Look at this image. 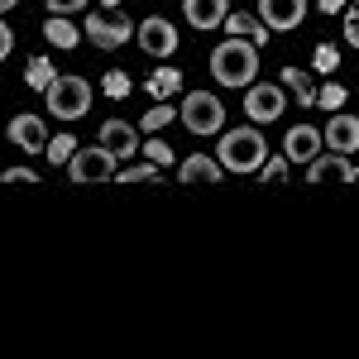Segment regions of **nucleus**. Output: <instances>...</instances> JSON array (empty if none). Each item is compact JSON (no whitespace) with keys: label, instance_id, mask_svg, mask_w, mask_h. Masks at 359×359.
<instances>
[{"label":"nucleus","instance_id":"nucleus-1","mask_svg":"<svg viewBox=\"0 0 359 359\" xmlns=\"http://www.w3.org/2000/svg\"><path fill=\"white\" fill-rule=\"evenodd\" d=\"M211 77L221 86H249L259 82V48L249 39H225L211 48Z\"/></svg>","mask_w":359,"mask_h":359},{"label":"nucleus","instance_id":"nucleus-2","mask_svg":"<svg viewBox=\"0 0 359 359\" xmlns=\"http://www.w3.org/2000/svg\"><path fill=\"white\" fill-rule=\"evenodd\" d=\"M225 172H259L264 158H269V144H264V130L249 120V130H221V149H216Z\"/></svg>","mask_w":359,"mask_h":359},{"label":"nucleus","instance_id":"nucleus-3","mask_svg":"<svg viewBox=\"0 0 359 359\" xmlns=\"http://www.w3.org/2000/svg\"><path fill=\"white\" fill-rule=\"evenodd\" d=\"M43 101H48V115L53 120H82L91 111V82L86 77H53V86L43 91Z\"/></svg>","mask_w":359,"mask_h":359},{"label":"nucleus","instance_id":"nucleus-4","mask_svg":"<svg viewBox=\"0 0 359 359\" xmlns=\"http://www.w3.org/2000/svg\"><path fill=\"white\" fill-rule=\"evenodd\" d=\"M177 120L187 125V135H201V139L221 135L225 130V106H221V96H211V91H187Z\"/></svg>","mask_w":359,"mask_h":359},{"label":"nucleus","instance_id":"nucleus-5","mask_svg":"<svg viewBox=\"0 0 359 359\" xmlns=\"http://www.w3.org/2000/svg\"><path fill=\"white\" fill-rule=\"evenodd\" d=\"M283 106H287V86L283 82H249L245 86V115L254 125L283 120Z\"/></svg>","mask_w":359,"mask_h":359},{"label":"nucleus","instance_id":"nucleus-6","mask_svg":"<svg viewBox=\"0 0 359 359\" xmlns=\"http://www.w3.org/2000/svg\"><path fill=\"white\" fill-rule=\"evenodd\" d=\"M82 34L96 43V48H101V53H115L120 43H130V34H135V29H130V20H125V15H86V20H82Z\"/></svg>","mask_w":359,"mask_h":359},{"label":"nucleus","instance_id":"nucleus-7","mask_svg":"<svg viewBox=\"0 0 359 359\" xmlns=\"http://www.w3.org/2000/svg\"><path fill=\"white\" fill-rule=\"evenodd\" d=\"M67 177L72 182H101V177H115V154L111 149H77L72 158H67Z\"/></svg>","mask_w":359,"mask_h":359},{"label":"nucleus","instance_id":"nucleus-8","mask_svg":"<svg viewBox=\"0 0 359 359\" xmlns=\"http://www.w3.org/2000/svg\"><path fill=\"white\" fill-rule=\"evenodd\" d=\"M135 39H139V48H144L149 57H168V53H177V25H168L163 15H149V20L135 29Z\"/></svg>","mask_w":359,"mask_h":359},{"label":"nucleus","instance_id":"nucleus-9","mask_svg":"<svg viewBox=\"0 0 359 359\" xmlns=\"http://www.w3.org/2000/svg\"><path fill=\"white\" fill-rule=\"evenodd\" d=\"M5 135H10V144H15L20 154H43V149H48V130H43V115H15Z\"/></svg>","mask_w":359,"mask_h":359},{"label":"nucleus","instance_id":"nucleus-10","mask_svg":"<svg viewBox=\"0 0 359 359\" xmlns=\"http://www.w3.org/2000/svg\"><path fill=\"white\" fill-rule=\"evenodd\" d=\"M101 149H111L115 163H130L139 154V130L130 120H106V125H101Z\"/></svg>","mask_w":359,"mask_h":359},{"label":"nucleus","instance_id":"nucleus-11","mask_svg":"<svg viewBox=\"0 0 359 359\" xmlns=\"http://www.w3.org/2000/svg\"><path fill=\"white\" fill-rule=\"evenodd\" d=\"M321 144H326V135H321L316 125H292V130L283 135V154H287L292 163H311V158L321 154Z\"/></svg>","mask_w":359,"mask_h":359},{"label":"nucleus","instance_id":"nucleus-12","mask_svg":"<svg viewBox=\"0 0 359 359\" xmlns=\"http://www.w3.org/2000/svg\"><path fill=\"white\" fill-rule=\"evenodd\" d=\"M259 20L283 34V29H297L306 20V0H259Z\"/></svg>","mask_w":359,"mask_h":359},{"label":"nucleus","instance_id":"nucleus-13","mask_svg":"<svg viewBox=\"0 0 359 359\" xmlns=\"http://www.w3.org/2000/svg\"><path fill=\"white\" fill-rule=\"evenodd\" d=\"M326 144H331L335 154H359V120L355 115H345V111H335L331 120H326Z\"/></svg>","mask_w":359,"mask_h":359},{"label":"nucleus","instance_id":"nucleus-14","mask_svg":"<svg viewBox=\"0 0 359 359\" xmlns=\"http://www.w3.org/2000/svg\"><path fill=\"white\" fill-rule=\"evenodd\" d=\"M306 177L311 182H321V177H340V182H359V168H350V154H316L311 163H306Z\"/></svg>","mask_w":359,"mask_h":359},{"label":"nucleus","instance_id":"nucleus-15","mask_svg":"<svg viewBox=\"0 0 359 359\" xmlns=\"http://www.w3.org/2000/svg\"><path fill=\"white\" fill-rule=\"evenodd\" d=\"M182 15L192 29H221L230 15V0H182Z\"/></svg>","mask_w":359,"mask_h":359},{"label":"nucleus","instance_id":"nucleus-16","mask_svg":"<svg viewBox=\"0 0 359 359\" xmlns=\"http://www.w3.org/2000/svg\"><path fill=\"white\" fill-rule=\"evenodd\" d=\"M43 39H48L53 48H62V53H72L86 34H82V25H72V15H48V20H43Z\"/></svg>","mask_w":359,"mask_h":359},{"label":"nucleus","instance_id":"nucleus-17","mask_svg":"<svg viewBox=\"0 0 359 359\" xmlns=\"http://www.w3.org/2000/svg\"><path fill=\"white\" fill-rule=\"evenodd\" d=\"M177 177L182 182H221L225 168L221 158H206V154H192V158H182V168H177Z\"/></svg>","mask_w":359,"mask_h":359},{"label":"nucleus","instance_id":"nucleus-18","mask_svg":"<svg viewBox=\"0 0 359 359\" xmlns=\"http://www.w3.org/2000/svg\"><path fill=\"white\" fill-rule=\"evenodd\" d=\"M225 29H230V39H249L254 48L269 43V34H273V29L264 25V20H254V15H225Z\"/></svg>","mask_w":359,"mask_h":359},{"label":"nucleus","instance_id":"nucleus-19","mask_svg":"<svg viewBox=\"0 0 359 359\" xmlns=\"http://www.w3.org/2000/svg\"><path fill=\"white\" fill-rule=\"evenodd\" d=\"M278 82L292 91V101L297 106H316V82H311V72H302V67H283V77Z\"/></svg>","mask_w":359,"mask_h":359},{"label":"nucleus","instance_id":"nucleus-20","mask_svg":"<svg viewBox=\"0 0 359 359\" xmlns=\"http://www.w3.org/2000/svg\"><path fill=\"white\" fill-rule=\"evenodd\" d=\"M144 91H149V96H158V101H168L172 91H182V72H177V67H158V72L144 82Z\"/></svg>","mask_w":359,"mask_h":359},{"label":"nucleus","instance_id":"nucleus-21","mask_svg":"<svg viewBox=\"0 0 359 359\" xmlns=\"http://www.w3.org/2000/svg\"><path fill=\"white\" fill-rule=\"evenodd\" d=\"M53 77H57V72H53V57H43V53H39V57H29L25 82L34 86V91H48V86H53Z\"/></svg>","mask_w":359,"mask_h":359},{"label":"nucleus","instance_id":"nucleus-22","mask_svg":"<svg viewBox=\"0 0 359 359\" xmlns=\"http://www.w3.org/2000/svg\"><path fill=\"white\" fill-rule=\"evenodd\" d=\"M154 177H158V163L154 158H144L135 168H115V182H154Z\"/></svg>","mask_w":359,"mask_h":359},{"label":"nucleus","instance_id":"nucleus-23","mask_svg":"<svg viewBox=\"0 0 359 359\" xmlns=\"http://www.w3.org/2000/svg\"><path fill=\"white\" fill-rule=\"evenodd\" d=\"M172 120H177V111H172L168 101H158L154 111H149L144 120H139V130H154V135H158V130H168V125H172Z\"/></svg>","mask_w":359,"mask_h":359},{"label":"nucleus","instance_id":"nucleus-24","mask_svg":"<svg viewBox=\"0 0 359 359\" xmlns=\"http://www.w3.org/2000/svg\"><path fill=\"white\" fill-rule=\"evenodd\" d=\"M101 91H106L111 101H125V96H130V72H120V67H111V72L101 77Z\"/></svg>","mask_w":359,"mask_h":359},{"label":"nucleus","instance_id":"nucleus-25","mask_svg":"<svg viewBox=\"0 0 359 359\" xmlns=\"http://www.w3.org/2000/svg\"><path fill=\"white\" fill-rule=\"evenodd\" d=\"M43 154H48L53 163H67V158L77 154V139H72L67 130H62V135H53V139H48V149H43Z\"/></svg>","mask_w":359,"mask_h":359},{"label":"nucleus","instance_id":"nucleus-26","mask_svg":"<svg viewBox=\"0 0 359 359\" xmlns=\"http://www.w3.org/2000/svg\"><path fill=\"white\" fill-rule=\"evenodd\" d=\"M345 96H350V91H345V86L340 82H326V86H316V106H326V111H340V106H345Z\"/></svg>","mask_w":359,"mask_h":359},{"label":"nucleus","instance_id":"nucleus-27","mask_svg":"<svg viewBox=\"0 0 359 359\" xmlns=\"http://www.w3.org/2000/svg\"><path fill=\"white\" fill-rule=\"evenodd\" d=\"M311 67H316V72H335V67H340L335 43H316V48H311Z\"/></svg>","mask_w":359,"mask_h":359},{"label":"nucleus","instance_id":"nucleus-28","mask_svg":"<svg viewBox=\"0 0 359 359\" xmlns=\"http://www.w3.org/2000/svg\"><path fill=\"white\" fill-rule=\"evenodd\" d=\"M144 158H154V163H168V168L177 163V154H172V144H168V139H158V135H154L149 144H144Z\"/></svg>","mask_w":359,"mask_h":359},{"label":"nucleus","instance_id":"nucleus-29","mask_svg":"<svg viewBox=\"0 0 359 359\" xmlns=\"http://www.w3.org/2000/svg\"><path fill=\"white\" fill-rule=\"evenodd\" d=\"M287 163H292L287 154H273V158H264V168H259V177H264V182H278V177H287Z\"/></svg>","mask_w":359,"mask_h":359},{"label":"nucleus","instance_id":"nucleus-30","mask_svg":"<svg viewBox=\"0 0 359 359\" xmlns=\"http://www.w3.org/2000/svg\"><path fill=\"white\" fill-rule=\"evenodd\" d=\"M340 20H345V43H350V48H359V5H350Z\"/></svg>","mask_w":359,"mask_h":359},{"label":"nucleus","instance_id":"nucleus-31","mask_svg":"<svg viewBox=\"0 0 359 359\" xmlns=\"http://www.w3.org/2000/svg\"><path fill=\"white\" fill-rule=\"evenodd\" d=\"M91 0H48V15H82Z\"/></svg>","mask_w":359,"mask_h":359},{"label":"nucleus","instance_id":"nucleus-32","mask_svg":"<svg viewBox=\"0 0 359 359\" xmlns=\"http://www.w3.org/2000/svg\"><path fill=\"white\" fill-rule=\"evenodd\" d=\"M0 182H39V172H34V168H5Z\"/></svg>","mask_w":359,"mask_h":359},{"label":"nucleus","instance_id":"nucleus-33","mask_svg":"<svg viewBox=\"0 0 359 359\" xmlns=\"http://www.w3.org/2000/svg\"><path fill=\"white\" fill-rule=\"evenodd\" d=\"M10 48H15V34H10V25H5V20H0V62H5V57H10Z\"/></svg>","mask_w":359,"mask_h":359},{"label":"nucleus","instance_id":"nucleus-34","mask_svg":"<svg viewBox=\"0 0 359 359\" xmlns=\"http://www.w3.org/2000/svg\"><path fill=\"white\" fill-rule=\"evenodd\" d=\"M316 10H326V15H340V10H345V0H316Z\"/></svg>","mask_w":359,"mask_h":359},{"label":"nucleus","instance_id":"nucleus-35","mask_svg":"<svg viewBox=\"0 0 359 359\" xmlns=\"http://www.w3.org/2000/svg\"><path fill=\"white\" fill-rule=\"evenodd\" d=\"M10 10H15V0H0V15H10Z\"/></svg>","mask_w":359,"mask_h":359},{"label":"nucleus","instance_id":"nucleus-36","mask_svg":"<svg viewBox=\"0 0 359 359\" xmlns=\"http://www.w3.org/2000/svg\"><path fill=\"white\" fill-rule=\"evenodd\" d=\"M101 5H106V10H115V5H120V0H101Z\"/></svg>","mask_w":359,"mask_h":359}]
</instances>
